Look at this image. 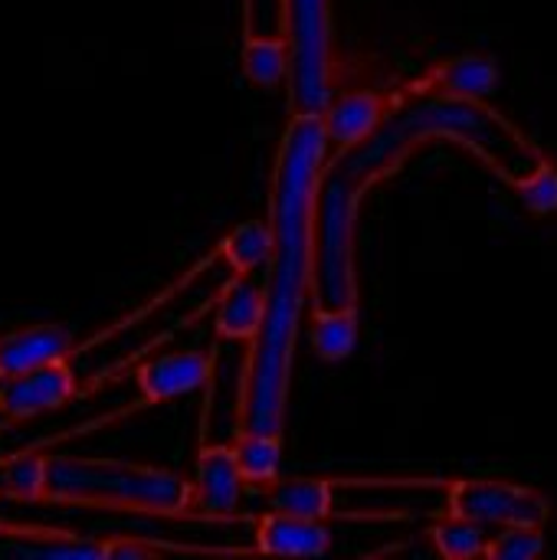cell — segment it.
I'll return each instance as SVG.
<instances>
[{
    "instance_id": "obj_1",
    "label": "cell",
    "mask_w": 557,
    "mask_h": 560,
    "mask_svg": "<svg viewBox=\"0 0 557 560\" xmlns=\"http://www.w3.org/2000/svg\"><path fill=\"white\" fill-rule=\"evenodd\" d=\"M325 164L328 138L322 118L289 112L269 180L272 246L266 259L259 331L250 341L240 374L236 430H286L299 328L315 292V210Z\"/></svg>"
},
{
    "instance_id": "obj_2",
    "label": "cell",
    "mask_w": 557,
    "mask_h": 560,
    "mask_svg": "<svg viewBox=\"0 0 557 560\" xmlns=\"http://www.w3.org/2000/svg\"><path fill=\"white\" fill-rule=\"evenodd\" d=\"M0 499L46 509L200 522L187 476L125 459L43 456L20 450L0 459Z\"/></svg>"
},
{
    "instance_id": "obj_3",
    "label": "cell",
    "mask_w": 557,
    "mask_h": 560,
    "mask_svg": "<svg viewBox=\"0 0 557 560\" xmlns=\"http://www.w3.org/2000/svg\"><path fill=\"white\" fill-rule=\"evenodd\" d=\"M364 190L338 167H325L315 210V305H358L355 240Z\"/></svg>"
},
{
    "instance_id": "obj_4",
    "label": "cell",
    "mask_w": 557,
    "mask_h": 560,
    "mask_svg": "<svg viewBox=\"0 0 557 560\" xmlns=\"http://www.w3.org/2000/svg\"><path fill=\"white\" fill-rule=\"evenodd\" d=\"M289 43V112L322 115L335 95V20L332 0H282Z\"/></svg>"
},
{
    "instance_id": "obj_5",
    "label": "cell",
    "mask_w": 557,
    "mask_h": 560,
    "mask_svg": "<svg viewBox=\"0 0 557 560\" xmlns=\"http://www.w3.org/2000/svg\"><path fill=\"white\" fill-rule=\"evenodd\" d=\"M213 371H217V351L213 348H200V351H167V354H158V358H148L144 364H138L131 371V381H135V390H138V400H131L128 407L108 413V417H98L92 423H79L72 427L69 433H56V436H46L33 446H26L30 453H39V450H49V446H62L69 440H79L85 436L92 427H108L115 420H125L138 410H151V407H164L177 397H187L200 387H207L213 381Z\"/></svg>"
},
{
    "instance_id": "obj_6",
    "label": "cell",
    "mask_w": 557,
    "mask_h": 560,
    "mask_svg": "<svg viewBox=\"0 0 557 560\" xmlns=\"http://www.w3.org/2000/svg\"><path fill=\"white\" fill-rule=\"evenodd\" d=\"M443 512L473 518L486 528H512V525H538L545 528L552 518V502L532 486L512 479L466 476L446 479Z\"/></svg>"
},
{
    "instance_id": "obj_7",
    "label": "cell",
    "mask_w": 557,
    "mask_h": 560,
    "mask_svg": "<svg viewBox=\"0 0 557 560\" xmlns=\"http://www.w3.org/2000/svg\"><path fill=\"white\" fill-rule=\"evenodd\" d=\"M82 397L72 358H56L0 381V427H20L36 417L56 413Z\"/></svg>"
},
{
    "instance_id": "obj_8",
    "label": "cell",
    "mask_w": 557,
    "mask_h": 560,
    "mask_svg": "<svg viewBox=\"0 0 557 560\" xmlns=\"http://www.w3.org/2000/svg\"><path fill=\"white\" fill-rule=\"evenodd\" d=\"M194 509L200 522H236L246 482L236 466L233 443H200L194 459Z\"/></svg>"
},
{
    "instance_id": "obj_9",
    "label": "cell",
    "mask_w": 557,
    "mask_h": 560,
    "mask_svg": "<svg viewBox=\"0 0 557 560\" xmlns=\"http://www.w3.org/2000/svg\"><path fill=\"white\" fill-rule=\"evenodd\" d=\"M394 108H397V98L381 95L374 89H355V92L332 95V102L318 115L325 138H328V164L338 161L341 154H348L351 148H358L361 141H368Z\"/></svg>"
},
{
    "instance_id": "obj_10",
    "label": "cell",
    "mask_w": 557,
    "mask_h": 560,
    "mask_svg": "<svg viewBox=\"0 0 557 560\" xmlns=\"http://www.w3.org/2000/svg\"><path fill=\"white\" fill-rule=\"evenodd\" d=\"M502 82L499 62L486 52H460L450 59H440L430 66L423 75H417L404 95L420 98V95H450V98H479L489 102ZM401 98V95H394Z\"/></svg>"
},
{
    "instance_id": "obj_11",
    "label": "cell",
    "mask_w": 557,
    "mask_h": 560,
    "mask_svg": "<svg viewBox=\"0 0 557 560\" xmlns=\"http://www.w3.org/2000/svg\"><path fill=\"white\" fill-rule=\"evenodd\" d=\"M250 555L269 558H318L332 551V528L322 518H302L286 512H259L250 518Z\"/></svg>"
},
{
    "instance_id": "obj_12",
    "label": "cell",
    "mask_w": 557,
    "mask_h": 560,
    "mask_svg": "<svg viewBox=\"0 0 557 560\" xmlns=\"http://www.w3.org/2000/svg\"><path fill=\"white\" fill-rule=\"evenodd\" d=\"M72 348H76L72 331L56 322L0 331V381L16 377L56 358H72Z\"/></svg>"
},
{
    "instance_id": "obj_13",
    "label": "cell",
    "mask_w": 557,
    "mask_h": 560,
    "mask_svg": "<svg viewBox=\"0 0 557 560\" xmlns=\"http://www.w3.org/2000/svg\"><path fill=\"white\" fill-rule=\"evenodd\" d=\"M259 318H263V282H256L253 276H233L217 295L213 335L220 341L250 345L253 335L259 331Z\"/></svg>"
},
{
    "instance_id": "obj_14",
    "label": "cell",
    "mask_w": 557,
    "mask_h": 560,
    "mask_svg": "<svg viewBox=\"0 0 557 560\" xmlns=\"http://www.w3.org/2000/svg\"><path fill=\"white\" fill-rule=\"evenodd\" d=\"M266 499L269 512H286V515H302V518H335L338 512V495L332 479L318 476H289V479H272L269 486L256 489Z\"/></svg>"
},
{
    "instance_id": "obj_15",
    "label": "cell",
    "mask_w": 557,
    "mask_h": 560,
    "mask_svg": "<svg viewBox=\"0 0 557 560\" xmlns=\"http://www.w3.org/2000/svg\"><path fill=\"white\" fill-rule=\"evenodd\" d=\"M220 262H223V243L217 240V243H213L200 259H197V262H190V266L174 279V282H167V285H164L161 292H154L148 302H141V305H138V308H131L128 315L115 318L108 328L95 331V335H92V338H85L82 345H76V348H72V358H79V354H85V351H92V348H98V345H105V341H112V338H118V335L131 331V328H138L144 318H151L158 308H164L167 302H174V299H177L181 292H187V289H190L204 272H207V269H213V266H220Z\"/></svg>"
},
{
    "instance_id": "obj_16",
    "label": "cell",
    "mask_w": 557,
    "mask_h": 560,
    "mask_svg": "<svg viewBox=\"0 0 557 560\" xmlns=\"http://www.w3.org/2000/svg\"><path fill=\"white\" fill-rule=\"evenodd\" d=\"M358 335H361L358 305H341V308L312 305L309 341H312L315 358H322L328 364L348 361L358 348Z\"/></svg>"
},
{
    "instance_id": "obj_17",
    "label": "cell",
    "mask_w": 557,
    "mask_h": 560,
    "mask_svg": "<svg viewBox=\"0 0 557 560\" xmlns=\"http://www.w3.org/2000/svg\"><path fill=\"white\" fill-rule=\"evenodd\" d=\"M427 541L433 545V551L446 560H473L486 558V548H489V538H492V528L473 522V518H463V515H450V512H440L433 515V522L427 525Z\"/></svg>"
},
{
    "instance_id": "obj_18",
    "label": "cell",
    "mask_w": 557,
    "mask_h": 560,
    "mask_svg": "<svg viewBox=\"0 0 557 560\" xmlns=\"http://www.w3.org/2000/svg\"><path fill=\"white\" fill-rule=\"evenodd\" d=\"M243 75L256 89H279L289 79V43L286 36H266L256 30H243Z\"/></svg>"
},
{
    "instance_id": "obj_19",
    "label": "cell",
    "mask_w": 557,
    "mask_h": 560,
    "mask_svg": "<svg viewBox=\"0 0 557 560\" xmlns=\"http://www.w3.org/2000/svg\"><path fill=\"white\" fill-rule=\"evenodd\" d=\"M233 453L246 489L269 486L282 469V433L233 430Z\"/></svg>"
},
{
    "instance_id": "obj_20",
    "label": "cell",
    "mask_w": 557,
    "mask_h": 560,
    "mask_svg": "<svg viewBox=\"0 0 557 560\" xmlns=\"http://www.w3.org/2000/svg\"><path fill=\"white\" fill-rule=\"evenodd\" d=\"M220 243H223L220 266H227L233 276H253L269 259V246H272L269 220H246L233 226Z\"/></svg>"
},
{
    "instance_id": "obj_21",
    "label": "cell",
    "mask_w": 557,
    "mask_h": 560,
    "mask_svg": "<svg viewBox=\"0 0 557 560\" xmlns=\"http://www.w3.org/2000/svg\"><path fill=\"white\" fill-rule=\"evenodd\" d=\"M548 548L545 528L538 525H512V528H496L486 548L489 560H532L542 558Z\"/></svg>"
},
{
    "instance_id": "obj_22",
    "label": "cell",
    "mask_w": 557,
    "mask_h": 560,
    "mask_svg": "<svg viewBox=\"0 0 557 560\" xmlns=\"http://www.w3.org/2000/svg\"><path fill=\"white\" fill-rule=\"evenodd\" d=\"M512 190L519 194L522 207L532 217H555L557 213V167L552 161H545L538 171L522 177Z\"/></svg>"
}]
</instances>
